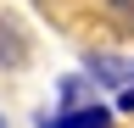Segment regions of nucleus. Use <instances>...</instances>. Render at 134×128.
Masks as SVG:
<instances>
[{
    "label": "nucleus",
    "instance_id": "f03ea898",
    "mask_svg": "<svg viewBox=\"0 0 134 128\" xmlns=\"http://www.w3.org/2000/svg\"><path fill=\"white\" fill-rule=\"evenodd\" d=\"M50 128H106L112 123V111L100 106V100H90V106H62L56 117H45Z\"/></svg>",
    "mask_w": 134,
    "mask_h": 128
},
{
    "label": "nucleus",
    "instance_id": "39448f33",
    "mask_svg": "<svg viewBox=\"0 0 134 128\" xmlns=\"http://www.w3.org/2000/svg\"><path fill=\"white\" fill-rule=\"evenodd\" d=\"M117 106H123V111H134V84H123V95H117Z\"/></svg>",
    "mask_w": 134,
    "mask_h": 128
},
{
    "label": "nucleus",
    "instance_id": "423d86ee",
    "mask_svg": "<svg viewBox=\"0 0 134 128\" xmlns=\"http://www.w3.org/2000/svg\"><path fill=\"white\" fill-rule=\"evenodd\" d=\"M106 6H117V11H134V0H106Z\"/></svg>",
    "mask_w": 134,
    "mask_h": 128
},
{
    "label": "nucleus",
    "instance_id": "f257e3e1",
    "mask_svg": "<svg viewBox=\"0 0 134 128\" xmlns=\"http://www.w3.org/2000/svg\"><path fill=\"white\" fill-rule=\"evenodd\" d=\"M90 72L100 78V84L123 89V84H134V56H106V50H90Z\"/></svg>",
    "mask_w": 134,
    "mask_h": 128
},
{
    "label": "nucleus",
    "instance_id": "7ed1b4c3",
    "mask_svg": "<svg viewBox=\"0 0 134 128\" xmlns=\"http://www.w3.org/2000/svg\"><path fill=\"white\" fill-rule=\"evenodd\" d=\"M23 39H17V28H0V67H23Z\"/></svg>",
    "mask_w": 134,
    "mask_h": 128
},
{
    "label": "nucleus",
    "instance_id": "0eeeda50",
    "mask_svg": "<svg viewBox=\"0 0 134 128\" xmlns=\"http://www.w3.org/2000/svg\"><path fill=\"white\" fill-rule=\"evenodd\" d=\"M0 123H6V117H0Z\"/></svg>",
    "mask_w": 134,
    "mask_h": 128
},
{
    "label": "nucleus",
    "instance_id": "20e7f679",
    "mask_svg": "<svg viewBox=\"0 0 134 128\" xmlns=\"http://www.w3.org/2000/svg\"><path fill=\"white\" fill-rule=\"evenodd\" d=\"M95 89L84 84V78H62V106H90Z\"/></svg>",
    "mask_w": 134,
    "mask_h": 128
}]
</instances>
